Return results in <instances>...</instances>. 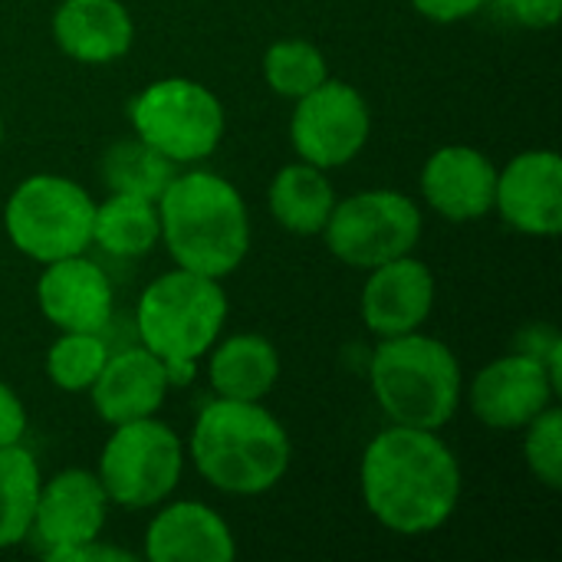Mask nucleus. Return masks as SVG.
Segmentation results:
<instances>
[{
    "mask_svg": "<svg viewBox=\"0 0 562 562\" xmlns=\"http://www.w3.org/2000/svg\"><path fill=\"white\" fill-rule=\"evenodd\" d=\"M63 56L86 66H109L135 43V20L122 0H63L49 20Z\"/></svg>",
    "mask_w": 562,
    "mask_h": 562,
    "instance_id": "nucleus-19",
    "label": "nucleus"
},
{
    "mask_svg": "<svg viewBox=\"0 0 562 562\" xmlns=\"http://www.w3.org/2000/svg\"><path fill=\"white\" fill-rule=\"evenodd\" d=\"M99 175H102V184L115 194L158 201L168 181L178 175V165H171L161 151L145 145L138 135H128V138L112 142L102 151Z\"/></svg>",
    "mask_w": 562,
    "mask_h": 562,
    "instance_id": "nucleus-24",
    "label": "nucleus"
},
{
    "mask_svg": "<svg viewBox=\"0 0 562 562\" xmlns=\"http://www.w3.org/2000/svg\"><path fill=\"white\" fill-rule=\"evenodd\" d=\"M560 392L543 362L507 352L471 379L468 405L471 415L494 431H524L540 412L557 405Z\"/></svg>",
    "mask_w": 562,
    "mask_h": 562,
    "instance_id": "nucleus-12",
    "label": "nucleus"
},
{
    "mask_svg": "<svg viewBox=\"0 0 562 562\" xmlns=\"http://www.w3.org/2000/svg\"><path fill=\"white\" fill-rule=\"evenodd\" d=\"M260 72H263V82L280 99L296 102L306 92H313L323 79H329V63L316 43L290 36V40H277L267 46Z\"/></svg>",
    "mask_w": 562,
    "mask_h": 562,
    "instance_id": "nucleus-25",
    "label": "nucleus"
},
{
    "mask_svg": "<svg viewBox=\"0 0 562 562\" xmlns=\"http://www.w3.org/2000/svg\"><path fill=\"white\" fill-rule=\"evenodd\" d=\"M161 244L175 267L227 280L250 254L244 194L217 171H178L158 198Z\"/></svg>",
    "mask_w": 562,
    "mask_h": 562,
    "instance_id": "nucleus-3",
    "label": "nucleus"
},
{
    "mask_svg": "<svg viewBox=\"0 0 562 562\" xmlns=\"http://www.w3.org/2000/svg\"><path fill=\"white\" fill-rule=\"evenodd\" d=\"M537 362L547 366V372L553 375V382L562 389V336L557 326L550 323H530L517 333V349Z\"/></svg>",
    "mask_w": 562,
    "mask_h": 562,
    "instance_id": "nucleus-28",
    "label": "nucleus"
},
{
    "mask_svg": "<svg viewBox=\"0 0 562 562\" xmlns=\"http://www.w3.org/2000/svg\"><path fill=\"white\" fill-rule=\"evenodd\" d=\"M109 494L99 484L95 471L66 468L40 484L30 540L40 543V553L49 562H59L63 553L92 543L102 537L109 520Z\"/></svg>",
    "mask_w": 562,
    "mask_h": 562,
    "instance_id": "nucleus-11",
    "label": "nucleus"
},
{
    "mask_svg": "<svg viewBox=\"0 0 562 562\" xmlns=\"http://www.w3.org/2000/svg\"><path fill=\"white\" fill-rule=\"evenodd\" d=\"M92 214L95 201L79 181L40 171L7 198L3 231L23 257L53 263L92 247Z\"/></svg>",
    "mask_w": 562,
    "mask_h": 562,
    "instance_id": "nucleus-7",
    "label": "nucleus"
},
{
    "mask_svg": "<svg viewBox=\"0 0 562 562\" xmlns=\"http://www.w3.org/2000/svg\"><path fill=\"white\" fill-rule=\"evenodd\" d=\"M112 280L86 254L43 263L36 277V306L59 333H105L112 323Z\"/></svg>",
    "mask_w": 562,
    "mask_h": 562,
    "instance_id": "nucleus-15",
    "label": "nucleus"
},
{
    "mask_svg": "<svg viewBox=\"0 0 562 562\" xmlns=\"http://www.w3.org/2000/svg\"><path fill=\"white\" fill-rule=\"evenodd\" d=\"M151 562H234L237 540L231 524L201 501H165L145 530Z\"/></svg>",
    "mask_w": 562,
    "mask_h": 562,
    "instance_id": "nucleus-17",
    "label": "nucleus"
},
{
    "mask_svg": "<svg viewBox=\"0 0 562 562\" xmlns=\"http://www.w3.org/2000/svg\"><path fill=\"white\" fill-rule=\"evenodd\" d=\"M109 359L102 333H59L46 352V379L53 389L79 395L89 392Z\"/></svg>",
    "mask_w": 562,
    "mask_h": 562,
    "instance_id": "nucleus-26",
    "label": "nucleus"
},
{
    "mask_svg": "<svg viewBox=\"0 0 562 562\" xmlns=\"http://www.w3.org/2000/svg\"><path fill=\"white\" fill-rule=\"evenodd\" d=\"M181 471L184 445L175 428L155 415L115 425L95 464V477L112 507L122 510H151L165 504L181 484Z\"/></svg>",
    "mask_w": 562,
    "mask_h": 562,
    "instance_id": "nucleus-8",
    "label": "nucleus"
},
{
    "mask_svg": "<svg viewBox=\"0 0 562 562\" xmlns=\"http://www.w3.org/2000/svg\"><path fill=\"white\" fill-rule=\"evenodd\" d=\"M366 273L369 277L362 283L359 313H362L366 329L375 339L405 336L428 323L435 310L438 283L425 260H418L415 254H405Z\"/></svg>",
    "mask_w": 562,
    "mask_h": 562,
    "instance_id": "nucleus-14",
    "label": "nucleus"
},
{
    "mask_svg": "<svg viewBox=\"0 0 562 562\" xmlns=\"http://www.w3.org/2000/svg\"><path fill=\"white\" fill-rule=\"evenodd\" d=\"M425 231L422 207L395 188H369L336 201L323 240L326 250L356 270H372L415 254Z\"/></svg>",
    "mask_w": 562,
    "mask_h": 562,
    "instance_id": "nucleus-9",
    "label": "nucleus"
},
{
    "mask_svg": "<svg viewBox=\"0 0 562 562\" xmlns=\"http://www.w3.org/2000/svg\"><path fill=\"white\" fill-rule=\"evenodd\" d=\"M372 135V109L346 79H323L313 92L293 102L290 145L300 161L323 171L346 168L362 155Z\"/></svg>",
    "mask_w": 562,
    "mask_h": 562,
    "instance_id": "nucleus-10",
    "label": "nucleus"
},
{
    "mask_svg": "<svg viewBox=\"0 0 562 562\" xmlns=\"http://www.w3.org/2000/svg\"><path fill=\"white\" fill-rule=\"evenodd\" d=\"M168 392H171V382H168L165 366L145 346H132V349L109 352L99 379L89 389V398H92L95 415L109 428H115L125 422L158 415Z\"/></svg>",
    "mask_w": 562,
    "mask_h": 562,
    "instance_id": "nucleus-18",
    "label": "nucleus"
},
{
    "mask_svg": "<svg viewBox=\"0 0 562 562\" xmlns=\"http://www.w3.org/2000/svg\"><path fill=\"white\" fill-rule=\"evenodd\" d=\"M336 201L339 198H336L329 175L300 158L283 165L267 188V207L273 221L296 237L323 234Z\"/></svg>",
    "mask_w": 562,
    "mask_h": 562,
    "instance_id": "nucleus-21",
    "label": "nucleus"
},
{
    "mask_svg": "<svg viewBox=\"0 0 562 562\" xmlns=\"http://www.w3.org/2000/svg\"><path fill=\"white\" fill-rule=\"evenodd\" d=\"M491 0H412V7L431 23H461L481 13Z\"/></svg>",
    "mask_w": 562,
    "mask_h": 562,
    "instance_id": "nucleus-31",
    "label": "nucleus"
},
{
    "mask_svg": "<svg viewBox=\"0 0 562 562\" xmlns=\"http://www.w3.org/2000/svg\"><path fill=\"white\" fill-rule=\"evenodd\" d=\"M418 188L438 217L471 224L494 211L497 165L474 145H441L428 155Z\"/></svg>",
    "mask_w": 562,
    "mask_h": 562,
    "instance_id": "nucleus-16",
    "label": "nucleus"
},
{
    "mask_svg": "<svg viewBox=\"0 0 562 562\" xmlns=\"http://www.w3.org/2000/svg\"><path fill=\"white\" fill-rule=\"evenodd\" d=\"M497 3V10L527 30H550L557 26L562 16V0H491Z\"/></svg>",
    "mask_w": 562,
    "mask_h": 562,
    "instance_id": "nucleus-29",
    "label": "nucleus"
},
{
    "mask_svg": "<svg viewBox=\"0 0 562 562\" xmlns=\"http://www.w3.org/2000/svg\"><path fill=\"white\" fill-rule=\"evenodd\" d=\"M26 425L30 422H26V408H23L20 395L7 382H0V448L20 445L26 435Z\"/></svg>",
    "mask_w": 562,
    "mask_h": 562,
    "instance_id": "nucleus-30",
    "label": "nucleus"
},
{
    "mask_svg": "<svg viewBox=\"0 0 562 562\" xmlns=\"http://www.w3.org/2000/svg\"><path fill=\"white\" fill-rule=\"evenodd\" d=\"M207 382L217 398L263 402L280 382V352L260 333H234L211 346Z\"/></svg>",
    "mask_w": 562,
    "mask_h": 562,
    "instance_id": "nucleus-20",
    "label": "nucleus"
},
{
    "mask_svg": "<svg viewBox=\"0 0 562 562\" xmlns=\"http://www.w3.org/2000/svg\"><path fill=\"white\" fill-rule=\"evenodd\" d=\"M40 484V464L33 451L23 448V441L0 448V550L30 540Z\"/></svg>",
    "mask_w": 562,
    "mask_h": 562,
    "instance_id": "nucleus-23",
    "label": "nucleus"
},
{
    "mask_svg": "<svg viewBox=\"0 0 562 562\" xmlns=\"http://www.w3.org/2000/svg\"><path fill=\"white\" fill-rule=\"evenodd\" d=\"M3 135H7V125H3V115H0V145H3Z\"/></svg>",
    "mask_w": 562,
    "mask_h": 562,
    "instance_id": "nucleus-33",
    "label": "nucleus"
},
{
    "mask_svg": "<svg viewBox=\"0 0 562 562\" xmlns=\"http://www.w3.org/2000/svg\"><path fill=\"white\" fill-rule=\"evenodd\" d=\"M188 454L214 491L260 497L286 477L293 445L283 422L263 402L214 395L194 418Z\"/></svg>",
    "mask_w": 562,
    "mask_h": 562,
    "instance_id": "nucleus-2",
    "label": "nucleus"
},
{
    "mask_svg": "<svg viewBox=\"0 0 562 562\" xmlns=\"http://www.w3.org/2000/svg\"><path fill=\"white\" fill-rule=\"evenodd\" d=\"M92 244L122 260L151 254L161 244L158 201L109 191L92 214Z\"/></svg>",
    "mask_w": 562,
    "mask_h": 562,
    "instance_id": "nucleus-22",
    "label": "nucleus"
},
{
    "mask_svg": "<svg viewBox=\"0 0 562 562\" xmlns=\"http://www.w3.org/2000/svg\"><path fill=\"white\" fill-rule=\"evenodd\" d=\"M524 461L527 471L547 491L562 487V412L550 405L524 428Z\"/></svg>",
    "mask_w": 562,
    "mask_h": 562,
    "instance_id": "nucleus-27",
    "label": "nucleus"
},
{
    "mask_svg": "<svg viewBox=\"0 0 562 562\" xmlns=\"http://www.w3.org/2000/svg\"><path fill=\"white\" fill-rule=\"evenodd\" d=\"M366 510L398 537L441 530L461 504V461L438 431L389 425L359 464Z\"/></svg>",
    "mask_w": 562,
    "mask_h": 562,
    "instance_id": "nucleus-1",
    "label": "nucleus"
},
{
    "mask_svg": "<svg viewBox=\"0 0 562 562\" xmlns=\"http://www.w3.org/2000/svg\"><path fill=\"white\" fill-rule=\"evenodd\" d=\"M494 211L517 234L557 237L562 231L560 155L550 148H530L497 168Z\"/></svg>",
    "mask_w": 562,
    "mask_h": 562,
    "instance_id": "nucleus-13",
    "label": "nucleus"
},
{
    "mask_svg": "<svg viewBox=\"0 0 562 562\" xmlns=\"http://www.w3.org/2000/svg\"><path fill=\"white\" fill-rule=\"evenodd\" d=\"M227 313L224 280L175 267L142 290L135 310L138 346L165 366L171 389L188 385L198 362L221 339Z\"/></svg>",
    "mask_w": 562,
    "mask_h": 562,
    "instance_id": "nucleus-4",
    "label": "nucleus"
},
{
    "mask_svg": "<svg viewBox=\"0 0 562 562\" xmlns=\"http://www.w3.org/2000/svg\"><path fill=\"white\" fill-rule=\"evenodd\" d=\"M369 385L392 425L441 431L461 405L464 375L454 349L422 329L379 339L369 359Z\"/></svg>",
    "mask_w": 562,
    "mask_h": 562,
    "instance_id": "nucleus-5",
    "label": "nucleus"
},
{
    "mask_svg": "<svg viewBox=\"0 0 562 562\" xmlns=\"http://www.w3.org/2000/svg\"><path fill=\"white\" fill-rule=\"evenodd\" d=\"M59 562H135V553L119 550V547H105L102 537H99V540H92V543H82V547L63 553Z\"/></svg>",
    "mask_w": 562,
    "mask_h": 562,
    "instance_id": "nucleus-32",
    "label": "nucleus"
},
{
    "mask_svg": "<svg viewBox=\"0 0 562 562\" xmlns=\"http://www.w3.org/2000/svg\"><path fill=\"white\" fill-rule=\"evenodd\" d=\"M128 125L132 135L161 151L171 165H198L221 148L227 115L217 92L204 82L165 76L128 102Z\"/></svg>",
    "mask_w": 562,
    "mask_h": 562,
    "instance_id": "nucleus-6",
    "label": "nucleus"
}]
</instances>
